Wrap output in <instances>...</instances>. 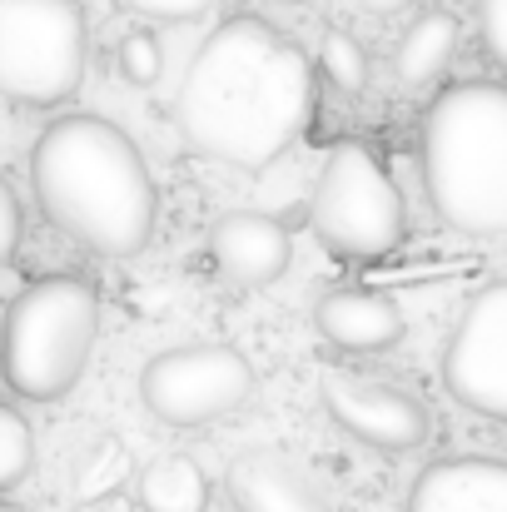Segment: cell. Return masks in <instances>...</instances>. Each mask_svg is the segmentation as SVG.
<instances>
[{
    "mask_svg": "<svg viewBox=\"0 0 507 512\" xmlns=\"http://www.w3.org/2000/svg\"><path fill=\"white\" fill-rule=\"evenodd\" d=\"M319 115L309 50L264 15L219 20L194 50L174 125L184 145L229 170L274 165Z\"/></svg>",
    "mask_w": 507,
    "mask_h": 512,
    "instance_id": "1",
    "label": "cell"
},
{
    "mask_svg": "<svg viewBox=\"0 0 507 512\" xmlns=\"http://www.w3.org/2000/svg\"><path fill=\"white\" fill-rule=\"evenodd\" d=\"M40 214L100 259H135L160 224V189L140 145L105 115H60L30 150Z\"/></svg>",
    "mask_w": 507,
    "mask_h": 512,
    "instance_id": "2",
    "label": "cell"
},
{
    "mask_svg": "<svg viewBox=\"0 0 507 512\" xmlns=\"http://www.w3.org/2000/svg\"><path fill=\"white\" fill-rule=\"evenodd\" d=\"M423 194L458 234H507V85L458 80L418 125Z\"/></svg>",
    "mask_w": 507,
    "mask_h": 512,
    "instance_id": "3",
    "label": "cell"
},
{
    "mask_svg": "<svg viewBox=\"0 0 507 512\" xmlns=\"http://www.w3.org/2000/svg\"><path fill=\"white\" fill-rule=\"evenodd\" d=\"M100 334V289L85 274H40L25 284L0 324V378L25 403L65 398Z\"/></svg>",
    "mask_w": 507,
    "mask_h": 512,
    "instance_id": "4",
    "label": "cell"
},
{
    "mask_svg": "<svg viewBox=\"0 0 507 512\" xmlns=\"http://www.w3.org/2000/svg\"><path fill=\"white\" fill-rule=\"evenodd\" d=\"M309 229L338 259H383L403 244V194L368 145L348 140L329 150L309 194Z\"/></svg>",
    "mask_w": 507,
    "mask_h": 512,
    "instance_id": "5",
    "label": "cell"
},
{
    "mask_svg": "<svg viewBox=\"0 0 507 512\" xmlns=\"http://www.w3.org/2000/svg\"><path fill=\"white\" fill-rule=\"evenodd\" d=\"M85 80V10L75 0H0V95L50 110Z\"/></svg>",
    "mask_w": 507,
    "mask_h": 512,
    "instance_id": "6",
    "label": "cell"
},
{
    "mask_svg": "<svg viewBox=\"0 0 507 512\" xmlns=\"http://www.w3.org/2000/svg\"><path fill=\"white\" fill-rule=\"evenodd\" d=\"M140 398L169 428H204L254 398V363L234 343L165 348L145 363Z\"/></svg>",
    "mask_w": 507,
    "mask_h": 512,
    "instance_id": "7",
    "label": "cell"
},
{
    "mask_svg": "<svg viewBox=\"0 0 507 512\" xmlns=\"http://www.w3.org/2000/svg\"><path fill=\"white\" fill-rule=\"evenodd\" d=\"M443 388L458 408L507 423V279L483 284L443 348Z\"/></svg>",
    "mask_w": 507,
    "mask_h": 512,
    "instance_id": "8",
    "label": "cell"
},
{
    "mask_svg": "<svg viewBox=\"0 0 507 512\" xmlns=\"http://www.w3.org/2000/svg\"><path fill=\"white\" fill-rule=\"evenodd\" d=\"M324 408L338 428L378 453H413L428 443L433 418L423 408V398L393 378H373V373H353V368H334L319 383Z\"/></svg>",
    "mask_w": 507,
    "mask_h": 512,
    "instance_id": "9",
    "label": "cell"
},
{
    "mask_svg": "<svg viewBox=\"0 0 507 512\" xmlns=\"http://www.w3.org/2000/svg\"><path fill=\"white\" fill-rule=\"evenodd\" d=\"M209 259H214L219 279L244 284V289H264V284H274L289 269L294 244H289L284 219H274L264 209H234V214H224L214 224Z\"/></svg>",
    "mask_w": 507,
    "mask_h": 512,
    "instance_id": "10",
    "label": "cell"
},
{
    "mask_svg": "<svg viewBox=\"0 0 507 512\" xmlns=\"http://www.w3.org/2000/svg\"><path fill=\"white\" fill-rule=\"evenodd\" d=\"M403 512H507V458H438L408 488Z\"/></svg>",
    "mask_w": 507,
    "mask_h": 512,
    "instance_id": "11",
    "label": "cell"
},
{
    "mask_svg": "<svg viewBox=\"0 0 507 512\" xmlns=\"http://www.w3.org/2000/svg\"><path fill=\"white\" fill-rule=\"evenodd\" d=\"M314 324L343 353H383L403 339V309L378 289H329L314 304Z\"/></svg>",
    "mask_w": 507,
    "mask_h": 512,
    "instance_id": "12",
    "label": "cell"
},
{
    "mask_svg": "<svg viewBox=\"0 0 507 512\" xmlns=\"http://www.w3.org/2000/svg\"><path fill=\"white\" fill-rule=\"evenodd\" d=\"M224 488L239 512H334L294 463H284L279 453H264V448L239 453L224 473Z\"/></svg>",
    "mask_w": 507,
    "mask_h": 512,
    "instance_id": "13",
    "label": "cell"
},
{
    "mask_svg": "<svg viewBox=\"0 0 507 512\" xmlns=\"http://www.w3.org/2000/svg\"><path fill=\"white\" fill-rule=\"evenodd\" d=\"M458 40H463V25H458L453 10H438V5L418 10L413 25L403 30L398 50H393V75H398L408 90H423V85L443 80V70H448L453 55H458Z\"/></svg>",
    "mask_w": 507,
    "mask_h": 512,
    "instance_id": "14",
    "label": "cell"
},
{
    "mask_svg": "<svg viewBox=\"0 0 507 512\" xmlns=\"http://www.w3.org/2000/svg\"><path fill=\"white\" fill-rule=\"evenodd\" d=\"M135 493H140L145 512H209V478H204V468L189 453L155 458L140 473Z\"/></svg>",
    "mask_w": 507,
    "mask_h": 512,
    "instance_id": "15",
    "label": "cell"
},
{
    "mask_svg": "<svg viewBox=\"0 0 507 512\" xmlns=\"http://www.w3.org/2000/svg\"><path fill=\"white\" fill-rule=\"evenodd\" d=\"M319 75L334 85L338 95H363V90H368V80H373V60H368V50L358 45L353 30L329 25V30L319 35Z\"/></svg>",
    "mask_w": 507,
    "mask_h": 512,
    "instance_id": "16",
    "label": "cell"
},
{
    "mask_svg": "<svg viewBox=\"0 0 507 512\" xmlns=\"http://www.w3.org/2000/svg\"><path fill=\"white\" fill-rule=\"evenodd\" d=\"M35 468V433L25 423V413H15L10 403H0V493H10L15 483H25Z\"/></svg>",
    "mask_w": 507,
    "mask_h": 512,
    "instance_id": "17",
    "label": "cell"
},
{
    "mask_svg": "<svg viewBox=\"0 0 507 512\" xmlns=\"http://www.w3.org/2000/svg\"><path fill=\"white\" fill-rule=\"evenodd\" d=\"M115 65H120L125 85L150 90V85L165 75V50H160L155 30H125L120 45H115Z\"/></svg>",
    "mask_w": 507,
    "mask_h": 512,
    "instance_id": "18",
    "label": "cell"
},
{
    "mask_svg": "<svg viewBox=\"0 0 507 512\" xmlns=\"http://www.w3.org/2000/svg\"><path fill=\"white\" fill-rule=\"evenodd\" d=\"M130 15H145V20H165V25H179V20H199L209 15L219 0H120Z\"/></svg>",
    "mask_w": 507,
    "mask_h": 512,
    "instance_id": "19",
    "label": "cell"
},
{
    "mask_svg": "<svg viewBox=\"0 0 507 512\" xmlns=\"http://www.w3.org/2000/svg\"><path fill=\"white\" fill-rule=\"evenodd\" d=\"M478 40L507 70V0H478Z\"/></svg>",
    "mask_w": 507,
    "mask_h": 512,
    "instance_id": "20",
    "label": "cell"
},
{
    "mask_svg": "<svg viewBox=\"0 0 507 512\" xmlns=\"http://www.w3.org/2000/svg\"><path fill=\"white\" fill-rule=\"evenodd\" d=\"M20 199H15V189H10V179L0 174V269L10 264V254L20 249Z\"/></svg>",
    "mask_w": 507,
    "mask_h": 512,
    "instance_id": "21",
    "label": "cell"
},
{
    "mask_svg": "<svg viewBox=\"0 0 507 512\" xmlns=\"http://www.w3.org/2000/svg\"><path fill=\"white\" fill-rule=\"evenodd\" d=\"M368 15H393V10H408L413 0H358Z\"/></svg>",
    "mask_w": 507,
    "mask_h": 512,
    "instance_id": "22",
    "label": "cell"
},
{
    "mask_svg": "<svg viewBox=\"0 0 507 512\" xmlns=\"http://www.w3.org/2000/svg\"><path fill=\"white\" fill-rule=\"evenodd\" d=\"M0 512H25V508H15V503H0Z\"/></svg>",
    "mask_w": 507,
    "mask_h": 512,
    "instance_id": "23",
    "label": "cell"
}]
</instances>
